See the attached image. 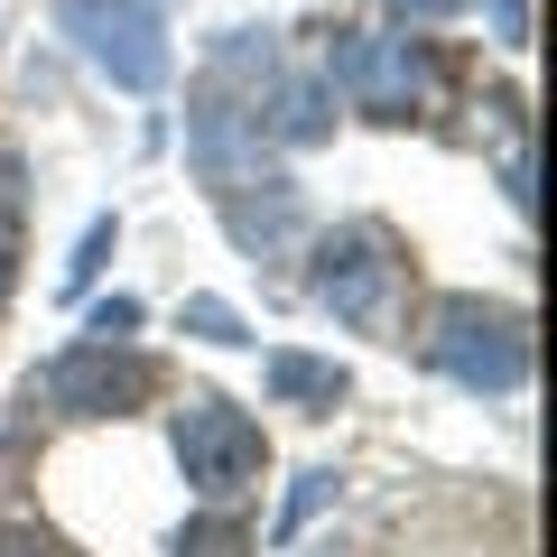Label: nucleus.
<instances>
[{
	"label": "nucleus",
	"mask_w": 557,
	"mask_h": 557,
	"mask_svg": "<svg viewBox=\"0 0 557 557\" xmlns=\"http://www.w3.org/2000/svg\"><path fill=\"white\" fill-rule=\"evenodd\" d=\"M428 362H437L446 381H465V391L511 399L520 381H530V325H520L511 307H483V298H437V317H428Z\"/></svg>",
	"instance_id": "1"
},
{
	"label": "nucleus",
	"mask_w": 557,
	"mask_h": 557,
	"mask_svg": "<svg viewBox=\"0 0 557 557\" xmlns=\"http://www.w3.org/2000/svg\"><path fill=\"white\" fill-rule=\"evenodd\" d=\"M65 38H75L84 65L112 75L121 94H159L168 84V20H159V0H65Z\"/></svg>",
	"instance_id": "2"
},
{
	"label": "nucleus",
	"mask_w": 557,
	"mask_h": 557,
	"mask_svg": "<svg viewBox=\"0 0 557 557\" xmlns=\"http://www.w3.org/2000/svg\"><path fill=\"white\" fill-rule=\"evenodd\" d=\"M149 391H159V372H149L131 344H65V354L28 381V409H47V418H131Z\"/></svg>",
	"instance_id": "3"
},
{
	"label": "nucleus",
	"mask_w": 557,
	"mask_h": 557,
	"mask_svg": "<svg viewBox=\"0 0 557 557\" xmlns=\"http://www.w3.org/2000/svg\"><path fill=\"white\" fill-rule=\"evenodd\" d=\"M325 84H344L372 121H409L437 75H428V47H418V38H362V28H335V38H325Z\"/></svg>",
	"instance_id": "4"
},
{
	"label": "nucleus",
	"mask_w": 557,
	"mask_h": 557,
	"mask_svg": "<svg viewBox=\"0 0 557 557\" xmlns=\"http://www.w3.org/2000/svg\"><path fill=\"white\" fill-rule=\"evenodd\" d=\"M260 456H270V446H260V418H242L233 399H214V391H196L177 409V465H186V483H196V493H242V483L260 474Z\"/></svg>",
	"instance_id": "5"
},
{
	"label": "nucleus",
	"mask_w": 557,
	"mask_h": 557,
	"mask_svg": "<svg viewBox=\"0 0 557 557\" xmlns=\"http://www.w3.org/2000/svg\"><path fill=\"white\" fill-rule=\"evenodd\" d=\"M317 298L344 325H391L399 317V260L372 223H344V233L317 242Z\"/></svg>",
	"instance_id": "6"
},
{
	"label": "nucleus",
	"mask_w": 557,
	"mask_h": 557,
	"mask_svg": "<svg viewBox=\"0 0 557 557\" xmlns=\"http://www.w3.org/2000/svg\"><path fill=\"white\" fill-rule=\"evenodd\" d=\"M186 159H196V177L214 186H242V177H260V112H242L223 84H205L196 94V112H186Z\"/></svg>",
	"instance_id": "7"
},
{
	"label": "nucleus",
	"mask_w": 557,
	"mask_h": 557,
	"mask_svg": "<svg viewBox=\"0 0 557 557\" xmlns=\"http://www.w3.org/2000/svg\"><path fill=\"white\" fill-rule=\"evenodd\" d=\"M223 223H233V242L251 260H288L307 233V205L288 177H242V186H223Z\"/></svg>",
	"instance_id": "8"
},
{
	"label": "nucleus",
	"mask_w": 557,
	"mask_h": 557,
	"mask_svg": "<svg viewBox=\"0 0 557 557\" xmlns=\"http://www.w3.org/2000/svg\"><path fill=\"white\" fill-rule=\"evenodd\" d=\"M260 139H278V149H317V139H335V84H325V75H270Z\"/></svg>",
	"instance_id": "9"
},
{
	"label": "nucleus",
	"mask_w": 557,
	"mask_h": 557,
	"mask_svg": "<svg viewBox=\"0 0 557 557\" xmlns=\"http://www.w3.org/2000/svg\"><path fill=\"white\" fill-rule=\"evenodd\" d=\"M260 381H270V399H288V409H335V399L354 391L344 362H317V354H270Z\"/></svg>",
	"instance_id": "10"
},
{
	"label": "nucleus",
	"mask_w": 557,
	"mask_h": 557,
	"mask_svg": "<svg viewBox=\"0 0 557 557\" xmlns=\"http://www.w3.org/2000/svg\"><path fill=\"white\" fill-rule=\"evenodd\" d=\"M168 557H251V530H242L233 511H205V520H186L177 530V548Z\"/></svg>",
	"instance_id": "11"
},
{
	"label": "nucleus",
	"mask_w": 557,
	"mask_h": 557,
	"mask_svg": "<svg viewBox=\"0 0 557 557\" xmlns=\"http://www.w3.org/2000/svg\"><path fill=\"white\" fill-rule=\"evenodd\" d=\"M335 493H344V474H335V465H307V474H298V493H288V511H278V539H298V530H307V520H317Z\"/></svg>",
	"instance_id": "12"
},
{
	"label": "nucleus",
	"mask_w": 557,
	"mask_h": 557,
	"mask_svg": "<svg viewBox=\"0 0 557 557\" xmlns=\"http://www.w3.org/2000/svg\"><path fill=\"white\" fill-rule=\"evenodd\" d=\"M112 242H121V223H112V214H102V223H94V233H84V242H75V260H65V298H84V288H94V270H102V260H112Z\"/></svg>",
	"instance_id": "13"
},
{
	"label": "nucleus",
	"mask_w": 557,
	"mask_h": 557,
	"mask_svg": "<svg viewBox=\"0 0 557 557\" xmlns=\"http://www.w3.org/2000/svg\"><path fill=\"white\" fill-rule=\"evenodd\" d=\"M186 335H205V344H251L242 335V317L223 298H186Z\"/></svg>",
	"instance_id": "14"
},
{
	"label": "nucleus",
	"mask_w": 557,
	"mask_h": 557,
	"mask_svg": "<svg viewBox=\"0 0 557 557\" xmlns=\"http://www.w3.org/2000/svg\"><path fill=\"white\" fill-rule=\"evenodd\" d=\"M131 325H139V298H102L94 317H84V344H121Z\"/></svg>",
	"instance_id": "15"
},
{
	"label": "nucleus",
	"mask_w": 557,
	"mask_h": 557,
	"mask_svg": "<svg viewBox=\"0 0 557 557\" xmlns=\"http://www.w3.org/2000/svg\"><path fill=\"white\" fill-rule=\"evenodd\" d=\"M483 20H493V47H530V0H483Z\"/></svg>",
	"instance_id": "16"
},
{
	"label": "nucleus",
	"mask_w": 557,
	"mask_h": 557,
	"mask_svg": "<svg viewBox=\"0 0 557 557\" xmlns=\"http://www.w3.org/2000/svg\"><path fill=\"white\" fill-rule=\"evenodd\" d=\"M0 557H57V548H47L38 530H0Z\"/></svg>",
	"instance_id": "17"
},
{
	"label": "nucleus",
	"mask_w": 557,
	"mask_h": 557,
	"mask_svg": "<svg viewBox=\"0 0 557 557\" xmlns=\"http://www.w3.org/2000/svg\"><path fill=\"white\" fill-rule=\"evenodd\" d=\"M456 0H399V20H446Z\"/></svg>",
	"instance_id": "18"
},
{
	"label": "nucleus",
	"mask_w": 557,
	"mask_h": 557,
	"mask_svg": "<svg viewBox=\"0 0 557 557\" xmlns=\"http://www.w3.org/2000/svg\"><path fill=\"white\" fill-rule=\"evenodd\" d=\"M0 298H10V223H0Z\"/></svg>",
	"instance_id": "19"
}]
</instances>
